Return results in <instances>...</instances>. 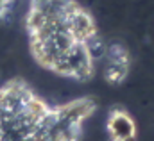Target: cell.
<instances>
[{
	"instance_id": "cell-1",
	"label": "cell",
	"mask_w": 154,
	"mask_h": 141,
	"mask_svg": "<svg viewBox=\"0 0 154 141\" xmlns=\"http://www.w3.org/2000/svg\"><path fill=\"white\" fill-rule=\"evenodd\" d=\"M25 31L34 61L56 75L88 79L106 52L93 18L75 0H31Z\"/></svg>"
},
{
	"instance_id": "cell-3",
	"label": "cell",
	"mask_w": 154,
	"mask_h": 141,
	"mask_svg": "<svg viewBox=\"0 0 154 141\" xmlns=\"http://www.w3.org/2000/svg\"><path fill=\"white\" fill-rule=\"evenodd\" d=\"M106 132L109 141H136L138 129L133 116L124 109H113L106 122Z\"/></svg>"
},
{
	"instance_id": "cell-5",
	"label": "cell",
	"mask_w": 154,
	"mask_h": 141,
	"mask_svg": "<svg viewBox=\"0 0 154 141\" xmlns=\"http://www.w3.org/2000/svg\"><path fill=\"white\" fill-rule=\"evenodd\" d=\"M16 0H0V20H5Z\"/></svg>"
},
{
	"instance_id": "cell-4",
	"label": "cell",
	"mask_w": 154,
	"mask_h": 141,
	"mask_svg": "<svg viewBox=\"0 0 154 141\" xmlns=\"http://www.w3.org/2000/svg\"><path fill=\"white\" fill-rule=\"evenodd\" d=\"M104 77L111 84H120L129 71V56L122 46H109L106 48L104 56Z\"/></svg>"
},
{
	"instance_id": "cell-2",
	"label": "cell",
	"mask_w": 154,
	"mask_h": 141,
	"mask_svg": "<svg viewBox=\"0 0 154 141\" xmlns=\"http://www.w3.org/2000/svg\"><path fill=\"white\" fill-rule=\"evenodd\" d=\"M93 109L90 98L52 106L13 79L0 86V141H77Z\"/></svg>"
}]
</instances>
